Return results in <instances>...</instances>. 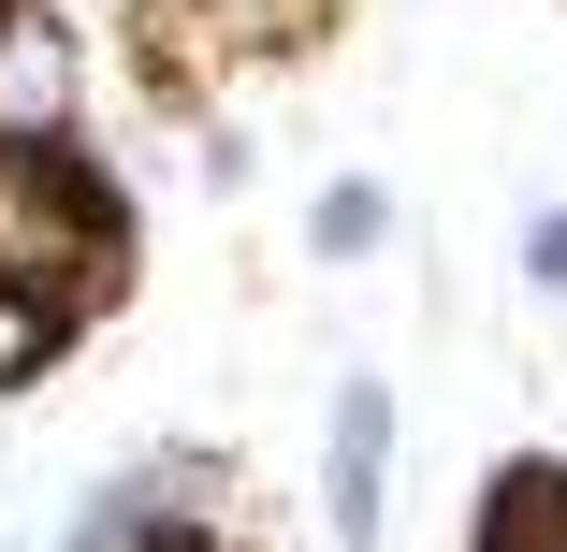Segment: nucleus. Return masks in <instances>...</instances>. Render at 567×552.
<instances>
[{"mask_svg": "<svg viewBox=\"0 0 567 552\" xmlns=\"http://www.w3.org/2000/svg\"><path fill=\"white\" fill-rule=\"evenodd\" d=\"M0 146H87V30H73V0H0Z\"/></svg>", "mask_w": 567, "mask_h": 552, "instance_id": "obj_2", "label": "nucleus"}, {"mask_svg": "<svg viewBox=\"0 0 567 552\" xmlns=\"http://www.w3.org/2000/svg\"><path fill=\"white\" fill-rule=\"evenodd\" d=\"M0 291L102 320L132 291V204L87 146H0Z\"/></svg>", "mask_w": 567, "mask_h": 552, "instance_id": "obj_1", "label": "nucleus"}, {"mask_svg": "<svg viewBox=\"0 0 567 552\" xmlns=\"http://www.w3.org/2000/svg\"><path fill=\"white\" fill-rule=\"evenodd\" d=\"M466 552H567V466H553V451H524V466H495V494H481V523H466Z\"/></svg>", "mask_w": 567, "mask_h": 552, "instance_id": "obj_4", "label": "nucleus"}, {"mask_svg": "<svg viewBox=\"0 0 567 552\" xmlns=\"http://www.w3.org/2000/svg\"><path fill=\"white\" fill-rule=\"evenodd\" d=\"M524 277L567 305V204H538V218H524Z\"/></svg>", "mask_w": 567, "mask_h": 552, "instance_id": "obj_7", "label": "nucleus"}, {"mask_svg": "<svg viewBox=\"0 0 567 552\" xmlns=\"http://www.w3.org/2000/svg\"><path fill=\"white\" fill-rule=\"evenodd\" d=\"M320 523H334V552H379V523H393V393L379 378H350L320 421Z\"/></svg>", "mask_w": 567, "mask_h": 552, "instance_id": "obj_3", "label": "nucleus"}, {"mask_svg": "<svg viewBox=\"0 0 567 552\" xmlns=\"http://www.w3.org/2000/svg\"><path fill=\"white\" fill-rule=\"evenodd\" d=\"M306 248H320V262H379V248H393V189H379V175H334V189L306 204Z\"/></svg>", "mask_w": 567, "mask_h": 552, "instance_id": "obj_5", "label": "nucleus"}, {"mask_svg": "<svg viewBox=\"0 0 567 552\" xmlns=\"http://www.w3.org/2000/svg\"><path fill=\"white\" fill-rule=\"evenodd\" d=\"M59 350H73V320H59V305H30V291H0V393H30Z\"/></svg>", "mask_w": 567, "mask_h": 552, "instance_id": "obj_6", "label": "nucleus"}]
</instances>
